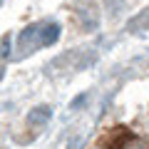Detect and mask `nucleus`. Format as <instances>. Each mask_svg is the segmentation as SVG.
<instances>
[{
    "mask_svg": "<svg viewBox=\"0 0 149 149\" xmlns=\"http://www.w3.org/2000/svg\"><path fill=\"white\" fill-rule=\"evenodd\" d=\"M50 117H52V109L45 107V104H40V107H35V109L27 114V124H30V127H40V124L50 122Z\"/></svg>",
    "mask_w": 149,
    "mask_h": 149,
    "instance_id": "f257e3e1",
    "label": "nucleus"
},
{
    "mask_svg": "<svg viewBox=\"0 0 149 149\" xmlns=\"http://www.w3.org/2000/svg\"><path fill=\"white\" fill-rule=\"evenodd\" d=\"M57 37H60V25H57V22H50V25L42 27V45L57 42Z\"/></svg>",
    "mask_w": 149,
    "mask_h": 149,
    "instance_id": "f03ea898",
    "label": "nucleus"
}]
</instances>
